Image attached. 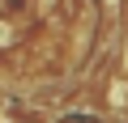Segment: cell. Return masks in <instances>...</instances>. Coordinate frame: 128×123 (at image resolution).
<instances>
[]
</instances>
